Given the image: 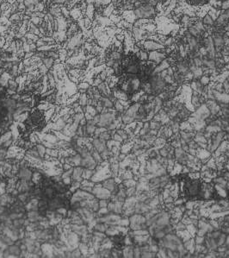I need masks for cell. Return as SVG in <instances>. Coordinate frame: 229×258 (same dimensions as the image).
Masks as SVG:
<instances>
[{
  "label": "cell",
  "mask_w": 229,
  "mask_h": 258,
  "mask_svg": "<svg viewBox=\"0 0 229 258\" xmlns=\"http://www.w3.org/2000/svg\"><path fill=\"white\" fill-rule=\"evenodd\" d=\"M227 81L229 82V75H228V76H227Z\"/></svg>",
  "instance_id": "obj_26"
},
{
  "label": "cell",
  "mask_w": 229,
  "mask_h": 258,
  "mask_svg": "<svg viewBox=\"0 0 229 258\" xmlns=\"http://www.w3.org/2000/svg\"><path fill=\"white\" fill-rule=\"evenodd\" d=\"M133 14L136 19L152 20L158 14L156 6L152 4H142L141 6L133 10Z\"/></svg>",
  "instance_id": "obj_1"
},
{
  "label": "cell",
  "mask_w": 229,
  "mask_h": 258,
  "mask_svg": "<svg viewBox=\"0 0 229 258\" xmlns=\"http://www.w3.org/2000/svg\"><path fill=\"white\" fill-rule=\"evenodd\" d=\"M6 88L11 89V90H13L15 92H17V90L19 88V84L17 83V81H16V79H13L11 78L8 82V85H7V87Z\"/></svg>",
  "instance_id": "obj_18"
},
{
  "label": "cell",
  "mask_w": 229,
  "mask_h": 258,
  "mask_svg": "<svg viewBox=\"0 0 229 258\" xmlns=\"http://www.w3.org/2000/svg\"><path fill=\"white\" fill-rule=\"evenodd\" d=\"M149 123H150V128H151V130L159 131V129L162 127V123H161V122L157 121V120H152V121H149Z\"/></svg>",
  "instance_id": "obj_20"
},
{
  "label": "cell",
  "mask_w": 229,
  "mask_h": 258,
  "mask_svg": "<svg viewBox=\"0 0 229 258\" xmlns=\"http://www.w3.org/2000/svg\"><path fill=\"white\" fill-rule=\"evenodd\" d=\"M110 200H105V199H103V200H98V203H99V207L100 208H105L108 206V204H109V202Z\"/></svg>",
  "instance_id": "obj_21"
},
{
  "label": "cell",
  "mask_w": 229,
  "mask_h": 258,
  "mask_svg": "<svg viewBox=\"0 0 229 258\" xmlns=\"http://www.w3.org/2000/svg\"><path fill=\"white\" fill-rule=\"evenodd\" d=\"M174 159L176 162L182 166L188 163V154L182 147H177L174 149Z\"/></svg>",
  "instance_id": "obj_4"
},
{
  "label": "cell",
  "mask_w": 229,
  "mask_h": 258,
  "mask_svg": "<svg viewBox=\"0 0 229 258\" xmlns=\"http://www.w3.org/2000/svg\"><path fill=\"white\" fill-rule=\"evenodd\" d=\"M221 10H229V0H222L221 1Z\"/></svg>",
  "instance_id": "obj_23"
},
{
  "label": "cell",
  "mask_w": 229,
  "mask_h": 258,
  "mask_svg": "<svg viewBox=\"0 0 229 258\" xmlns=\"http://www.w3.org/2000/svg\"><path fill=\"white\" fill-rule=\"evenodd\" d=\"M140 62H148V52L143 48H140V51L136 54Z\"/></svg>",
  "instance_id": "obj_19"
},
{
  "label": "cell",
  "mask_w": 229,
  "mask_h": 258,
  "mask_svg": "<svg viewBox=\"0 0 229 258\" xmlns=\"http://www.w3.org/2000/svg\"><path fill=\"white\" fill-rule=\"evenodd\" d=\"M109 227V224L106 223H103V222H97L95 225H94V231H100V232H103L105 233L107 229Z\"/></svg>",
  "instance_id": "obj_14"
},
{
  "label": "cell",
  "mask_w": 229,
  "mask_h": 258,
  "mask_svg": "<svg viewBox=\"0 0 229 258\" xmlns=\"http://www.w3.org/2000/svg\"><path fill=\"white\" fill-rule=\"evenodd\" d=\"M11 76L9 72L7 71H4L2 73H0V86L2 87H7L9 81L11 79Z\"/></svg>",
  "instance_id": "obj_10"
},
{
  "label": "cell",
  "mask_w": 229,
  "mask_h": 258,
  "mask_svg": "<svg viewBox=\"0 0 229 258\" xmlns=\"http://www.w3.org/2000/svg\"><path fill=\"white\" fill-rule=\"evenodd\" d=\"M55 61L56 60H55L54 58L52 57H46L42 59L43 64L47 67V68L48 70H51L54 67V66L55 65Z\"/></svg>",
  "instance_id": "obj_17"
},
{
  "label": "cell",
  "mask_w": 229,
  "mask_h": 258,
  "mask_svg": "<svg viewBox=\"0 0 229 258\" xmlns=\"http://www.w3.org/2000/svg\"><path fill=\"white\" fill-rule=\"evenodd\" d=\"M48 12L51 15H53L55 18H58L62 16L61 13V5L57 4H52L48 8Z\"/></svg>",
  "instance_id": "obj_7"
},
{
  "label": "cell",
  "mask_w": 229,
  "mask_h": 258,
  "mask_svg": "<svg viewBox=\"0 0 229 258\" xmlns=\"http://www.w3.org/2000/svg\"><path fill=\"white\" fill-rule=\"evenodd\" d=\"M147 219L143 214L134 213L129 218V227L131 231H136L140 229H148Z\"/></svg>",
  "instance_id": "obj_3"
},
{
  "label": "cell",
  "mask_w": 229,
  "mask_h": 258,
  "mask_svg": "<svg viewBox=\"0 0 229 258\" xmlns=\"http://www.w3.org/2000/svg\"><path fill=\"white\" fill-rule=\"evenodd\" d=\"M195 134H196V131H179V137L183 139V141H185L187 143L192 141L194 139Z\"/></svg>",
  "instance_id": "obj_9"
},
{
  "label": "cell",
  "mask_w": 229,
  "mask_h": 258,
  "mask_svg": "<svg viewBox=\"0 0 229 258\" xmlns=\"http://www.w3.org/2000/svg\"><path fill=\"white\" fill-rule=\"evenodd\" d=\"M91 143H92L94 150L98 151L99 153L103 152L106 148H108L107 147V142L103 141L99 137H93V138L91 139Z\"/></svg>",
  "instance_id": "obj_6"
},
{
  "label": "cell",
  "mask_w": 229,
  "mask_h": 258,
  "mask_svg": "<svg viewBox=\"0 0 229 258\" xmlns=\"http://www.w3.org/2000/svg\"><path fill=\"white\" fill-rule=\"evenodd\" d=\"M165 49H162V50L150 51V52H148V61L155 62L157 65L159 64L162 61H164L165 59H166L167 58V54H165Z\"/></svg>",
  "instance_id": "obj_5"
},
{
  "label": "cell",
  "mask_w": 229,
  "mask_h": 258,
  "mask_svg": "<svg viewBox=\"0 0 229 258\" xmlns=\"http://www.w3.org/2000/svg\"><path fill=\"white\" fill-rule=\"evenodd\" d=\"M35 148H36V150L38 151V153H39V154L41 155V157L44 160L45 155H46V151H47V148H46V146H45L42 143L40 142V143L35 144Z\"/></svg>",
  "instance_id": "obj_15"
},
{
  "label": "cell",
  "mask_w": 229,
  "mask_h": 258,
  "mask_svg": "<svg viewBox=\"0 0 229 258\" xmlns=\"http://www.w3.org/2000/svg\"><path fill=\"white\" fill-rule=\"evenodd\" d=\"M53 1H55V0H51V2H53Z\"/></svg>",
  "instance_id": "obj_27"
},
{
  "label": "cell",
  "mask_w": 229,
  "mask_h": 258,
  "mask_svg": "<svg viewBox=\"0 0 229 258\" xmlns=\"http://www.w3.org/2000/svg\"><path fill=\"white\" fill-rule=\"evenodd\" d=\"M148 82L151 85V94L154 96H159L160 93L166 91V82L161 76H159V73H153Z\"/></svg>",
  "instance_id": "obj_2"
},
{
  "label": "cell",
  "mask_w": 229,
  "mask_h": 258,
  "mask_svg": "<svg viewBox=\"0 0 229 258\" xmlns=\"http://www.w3.org/2000/svg\"><path fill=\"white\" fill-rule=\"evenodd\" d=\"M98 102L102 104V106L104 108V109H108V110H111V109H114V105H115V103L109 99V98L108 97H100L98 99Z\"/></svg>",
  "instance_id": "obj_8"
},
{
  "label": "cell",
  "mask_w": 229,
  "mask_h": 258,
  "mask_svg": "<svg viewBox=\"0 0 229 258\" xmlns=\"http://www.w3.org/2000/svg\"><path fill=\"white\" fill-rule=\"evenodd\" d=\"M82 256V253L79 249H75L72 251V257H80Z\"/></svg>",
  "instance_id": "obj_22"
},
{
  "label": "cell",
  "mask_w": 229,
  "mask_h": 258,
  "mask_svg": "<svg viewBox=\"0 0 229 258\" xmlns=\"http://www.w3.org/2000/svg\"><path fill=\"white\" fill-rule=\"evenodd\" d=\"M209 0H189V4L192 7H202L209 4Z\"/></svg>",
  "instance_id": "obj_16"
},
{
  "label": "cell",
  "mask_w": 229,
  "mask_h": 258,
  "mask_svg": "<svg viewBox=\"0 0 229 258\" xmlns=\"http://www.w3.org/2000/svg\"><path fill=\"white\" fill-rule=\"evenodd\" d=\"M134 245H126L122 250L123 257H134Z\"/></svg>",
  "instance_id": "obj_13"
},
{
  "label": "cell",
  "mask_w": 229,
  "mask_h": 258,
  "mask_svg": "<svg viewBox=\"0 0 229 258\" xmlns=\"http://www.w3.org/2000/svg\"><path fill=\"white\" fill-rule=\"evenodd\" d=\"M222 85H223V90L224 93H229V82L227 80L222 81Z\"/></svg>",
  "instance_id": "obj_24"
},
{
  "label": "cell",
  "mask_w": 229,
  "mask_h": 258,
  "mask_svg": "<svg viewBox=\"0 0 229 258\" xmlns=\"http://www.w3.org/2000/svg\"><path fill=\"white\" fill-rule=\"evenodd\" d=\"M201 21L206 27H214V20L212 18V16L209 13H206L202 17Z\"/></svg>",
  "instance_id": "obj_11"
},
{
  "label": "cell",
  "mask_w": 229,
  "mask_h": 258,
  "mask_svg": "<svg viewBox=\"0 0 229 258\" xmlns=\"http://www.w3.org/2000/svg\"><path fill=\"white\" fill-rule=\"evenodd\" d=\"M78 103L84 110L86 109V106L88 105V97L86 95V93H80V94H79Z\"/></svg>",
  "instance_id": "obj_12"
},
{
  "label": "cell",
  "mask_w": 229,
  "mask_h": 258,
  "mask_svg": "<svg viewBox=\"0 0 229 258\" xmlns=\"http://www.w3.org/2000/svg\"><path fill=\"white\" fill-rule=\"evenodd\" d=\"M100 2H101L102 6L103 8L111 4V0H100Z\"/></svg>",
  "instance_id": "obj_25"
}]
</instances>
